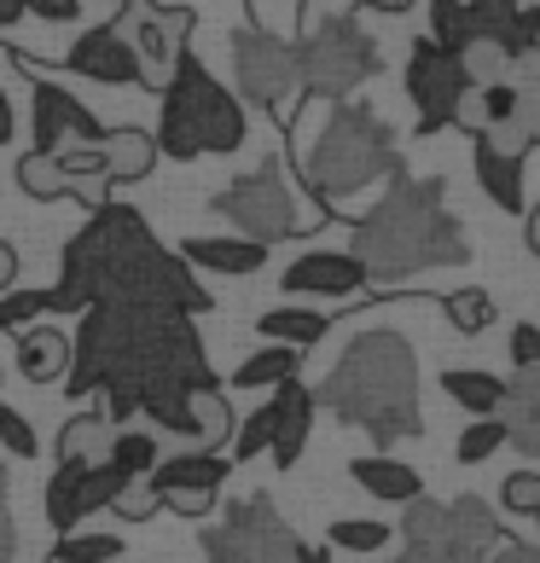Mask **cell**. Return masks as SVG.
I'll return each instance as SVG.
<instances>
[{"label":"cell","instance_id":"55","mask_svg":"<svg viewBox=\"0 0 540 563\" xmlns=\"http://www.w3.org/2000/svg\"><path fill=\"white\" fill-rule=\"evenodd\" d=\"M297 563H331V552L326 547H302V558Z\"/></svg>","mask_w":540,"mask_h":563},{"label":"cell","instance_id":"7","mask_svg":"<svg viewBox=\"0 0 540 563\" xmlns=\"http://www.w3.org/2000/svg\"><path fill=\"white\" fill-rule=\"evenodd\" d=\"M297 88L308 99H331V106H343L349 93L361 88V81L378 76V41H372L355 18H320L315 30H308L297 47Z\"/></svg>","mask_w":540,"mask_h":563},{"label":"cell","instance_id":"9","mask_svg":"<svg viewBox=\"0 0 540 563\" xmlns=\"http://www.w3.org/2000/svg\"><path fill=\"white\" fill-rule=\"evenodd\" d=\"M210 203H216V216L233 221L239 239H251V244H279L290 233H308L297 198H290V186L279 175V163H262L256 175H239L233 186H221Z\"/></svg>","mask_w":540,"mask_h":563},{"label":"cell","instance_id":"41","mask_svg":"<svg viewBox=\"0 0 540 563\" xmlns=\"http://www.w3.org/2000/svg\"><path fill=\"white\" fill-rule=\"evenodd\" d=\"M465 18H471V35H488V41H500V47H506L517 0H465Z\"/></svg>","mask_w":540,"mask_h":563},{"label":"cell","instance_id":"12","mask_svg":"<svg viewBox=\"0 0 540 563\" xmlns=\"http://www.w3.org/2000/svg\"><path fill=\"white\" fill-rule=\"evenodd\" d=\"M465 88H471V76L460 65V53H442L430 35L412 41V53H407V99L419 106V134L448 129Z\"/></svg>","mask_w":540,"mask_h":563},{"label":"cell","instance_id":"40","mask_svg":"<svg viewBox=\"0 0 540 563\" xmlns=\"http://www.w3.org/2000/svg\"><path fill=\"white\" fill-rule=\"evenodd\" d=\"M500 506H506V517H529V523H540V471H511L500 483Z\"/></svg>","mask_w":540,"mask_h":563},{"label":"cell","instance_id":"22","mask_svg":"<svg viewBox=\"0 0 540 563\" xmlns=\"http://www.w3.org/2000/svg\"><path fill=\"white\" fill-rule=\"evenodd\" d=\"M99 152H106V180H111V186L145 180V175L157 169V140L145 134V129H111Z\"/></svg>","mask_w":540,"mask_h":563},{"label":"cell","instance_id":"1","mask_svg":"<svg viewBox=\"0 0 540 563\" xmlns=\"http://www.w3.org/2000/svg\"><path fill=\"white\" fill-rule=\"evenodd\" d=\"M81 308H152V314H203L210 297L192 279V267L169 256L152 227L122 203H99L93 221L65 244L53 285V314Z\"/></svg>","mask_w":540,"mask_h":563},{"label":"cell","instance_id":"3","mask_svg":"<svg viewBox=\"0 0 540 563\" xmlns=\"http://www.w3.org/2000/svg\"><path fill=\"white\" fill-rule=\"evenodd\" d=\"M326 412H338L343 424L372 435V448H396L407 435H419V354L401 331H361L355 343L338 354V366L326 372L315 389Z\"/></svg>","mask_w":540,"mask_h":563},{"label":"cell","instance_id":"16","mask_svg":"<svg viewBox=\"0 0 540 563\" xmlns=\"http://www.w3.org/2000/svg\"><path fill=\"white\" fill-rule=\"evenodd\" d=\"M227 471H233V459L203 453V448H180V453L157 459L152 476H145V488L157 494V506H163V499H175V494H221Z\"/></svg>","mask_w":540,"mask_h":563},{"label":"cell","instance_id":"35","mask_svg":"<svg viewBox=\"0 0 540 563\" xmlns=\"http://www.w3.org/2000/svg\"><path fill=\"white\" fill-rule=\"evenodd\" d=\"M430 41H436L442 53H465V47H471L465 0H430Z\"/></svg>","mask_w":540,"mask_h":563},{"label":"cell","instance_id":"15","mask_svg":"<svg viewBox=\"0 0 540 563\" xmlns=\"http://www.w3.org/2000/svg\"><path fill=\"white\" fill-rule=\"evenodd\" d=\"M279 285L290 297H355L366 285V267L349 250H308L279 274Z\"/></svg>","mask_w":540,"mask_h":563},{"label":"cell","instance_id":"8","mask_svg":"<svg viewBox=\"0 0 540 563\" xmlns=\"http://www.w3.org/2000/svg\"><path fill=\"white\" fill-rule=\"evenodd\" d=\"M297 558H302V540L274 511L267 494L227 499L221 523L203 529V563H297Z\"/></svg>","mask_w":540,"mask_h":563},{"label":"cell","instance_id":"30","mask_svg":"<svg viewBox=\"0 0 540 563\" xmlns=\"http://www.w3.org/2000/svg\"><path fill=\"white\" fill-rule=\"evenodd\" d=\"M106 448H111V424L99 419V412H76V419L58 430V459H106Z\"/></svg>","mask_w":540,"mask_h":563},{"label":"cell","instance_id":"43","mask_svg":"<svg viewBox=\"0 0 540 563\" xmlns=\"http://www.w3.org/2000/svg\"><path fill=\"white\" fill-rule=\"evenodd\" d=\"M506 81H511L517 93H540V41H535V47H524V53H511Z\"/></svg>","mask_w":540,"mask_h":563},{"label":"cell","instance_id":"18","mask_svg":"<svg viewBox=\"0 0 540 563\" xmlns=\"http://www.w3.org/2000/svg\"><path fill=\"white\" fill-rule=\"evenodd\" d=\"M274 401H279V424H274V465L279 471H290L302 459V448H308V430H315V389H302L297 378H285L279 389H274Z\"/></svg>","mask_w":540,"mask_h":563},{"label":"cell","instance_id":"20","mask_svg":"<svg viewBox=\"0 0 540 563\" xmlns=\"http://www.w3.org/2000/svg\"><path fill=\"white\" fill-rule=\"evenodd\" d=\"M180 262L198 267V274H227V279H244L267 262V244L251 239H186L180 244Z\"/></svg>","mask_w":540,"mask_h":563},{"label":"cell","instance_id":"52","mask_svg":"<svg viewBox=\"0 0 540 563\" xmlns=\"http://www.w3.org/2000/svg\"><path fill=\"white\" fill-rule=\"evenodd\" d=\"M366 12H389V18H401V12H412V0H361Z\"/></svg>","mask_w":540,"mask_h":563},{"label":"cell","instance_id":"47","mask_svg":"<svg viewBox=\"0 0 540 563\" xmlns=\"http://www.w3.org/2000/svg\"><path fill=\"white\" fill-rule=\"evenodd\" d=\"M511 366H540V331L535 325L511 331Z\"/></svg>","mask_w":540,"mask_h":563},{"label":"cell","instance_id":"10","mask_svg":"<svg viewBox=\"0 0 540 563\" xmlns=\"http://www.w3.org/2000/svg\"><path fill=\"white\" fill-rule=\"evenodd\" d=\"M122 7L129 12H122L117 24H122V35H129V47L140 58V88L163 93L175 65L186 58V35H192L198 18L186 7H152V0H122Z\"/></svg>","mask_w":540,"mask_h":563},{"label":"cell","instance_id":"19","mask_svg":"<svg viewBox=\"0 0 540 563\" xmlns=\"http://www.w3.org/2000/svg\"><path fill=\"white\" fill-rule=\"evenodd\" d=\"M12 343H18V372L30 384H58L70 372V338L58 325H24L12 331Z\"/></svg>","mask_w":540,"mask_h":563},{"label":"cell","instance_id":"26","mask_svg":"<svg viewBox=\"0 0 540 563\" xmlns=\"http://www.w3.org/2000/svg\"><path fill=\"white\" fill-rule=\"evenodd\" d=\"M476 186H483L488 203H500L506 216H524V163L500 157L483 140H476Z\"/></svg>","mask_w":540,"mask_h":563},{"label":"cell","instance_id":"14","mask_svg":"<svg viewBox=\"0 0 540 563\" xmlns=\"http://www.w3.org/2000/svg\"><path fill=\"white\" fill-rule=\"evenodd\" d=\"M65 70L99 81V88H140V58H134V47H129V35H122L117 18L111 24H93L88 35L76 41V47L65 53Z\"/></svg>","mask_w":540,"mask_h":563},{"label":"cell","instance_id":"11","mask_svg":"<svg viewBox=\"0 0 540 563\" xmlns=\"http://www.w3.org/2000/svg\"><path fill=\"white\" fill-rule=\"evenodd\" d=\"M233 81H239V99H251L262 111H285V99L297 93L290 41L267 30H233Z\"/></svg>","mask_w":540,"mask_h":563},{"label":"cell","instance_id":"56","mask_svg":"<svg viewBox=\"0 0 540 563\" xmlns=\"http://www.w3.org/2000/svg\"><path fill=\"white\" fill-rule=\"evenodd\" d=\"M529 250H535V256H540V210L529 216Z\"/></svg>","mask_w":540,"mask_h":563},{"label":"cell","instance_id":"46","mask_svg":"<svg viewBox=\"0 0 540 563\" xmlns=\"http://www.w3.org/2000/svg\"><path fill=\"white\" fill-rule=\"evenodd\" d=\"M18 552V529H12V483H7V471H0V563H12Z\"/></svg>","mask_w":540,"mask_h":563},{"label":"cell","instance_id":"28","mask_svg":"<svg viewBox=\"0 0 540 563\" xmlns=\"http://www.w3.org/2000/svg\"><path fill=\"white\" fill-rule=\"evenodd\" d=\"M302 354L285 349V343H267L256 354H244V361L233 366V389H279L285 378H297Z\"/></svg>","mask_w":540,"mask_h":563},{"label":"cell","instance_id":"34","mask_svg":"<svg viewBox=\"0 0 540 563\" xmlns=\"http://www.w3.org/2000/svg\"><path fill=\"white\" fill-rule=\"evenodd\" d=\"M442 308H448V320H453V331H460V338H483V331L500 320V314H494V297H488V290H453Z\"/></svg>","mask_w":540,"mask_h":563},{"label":"cell","instance_id":"36","mask_svg":"<svg viewBox=\"0 0 540 563\" xmlns=\"http://www.w3.org/2000/svg\"><path fill=\"white\" fill-rule=\"evenodd\" d=\"M274 424H279V401L267 395V401H262L251 419L239 424V435H233V465H239V459H262L267 448H274Z\"/></svg>","mask_w":540,"mask_h":563},{"label":"cell","instance_id":"49","mask_svg":"<svg viewBox=\"0 0 540 563\" xmlns=\"http://www.w3.org/2000/svg\"><path fill=\"white\" fill-rule=\"evenodd\" d=\"M163 511H175V517H210L216 511V494H175V499H163Z\"/></svg>","mask_w":540,"mask_h":563},{"label":"cell","instance_id":"27","mask_svg":"<svg viewBox=\"0 0 540 563\" xmlns=\"http://www.w3.org/2000/svg\"><path fill=\"white\" fill-rule=\"evenodd\" d=\"M256 331L267 343H285V349H315L326 331H331V314H320V308H267V314L256 320Z\"/></svg>","mask_w":540,"mask_h":563},{"label":"cell","instance_id":"21","mask_svg":"<svg viewBox=\"0 0 540 563\" xmlns=\"http://www.w3.org/2000/svg\"><path fill=\"white\" fill-rule=\"evenodd\" d=\"M349 476L372 494V499H384V506H407V499H419L425 483H419V471L401 465V459H384V453H372V459H349Z\"/></svg>","mask_w":540,"mask_h":563},{"label":"cell","instance_id":"50","mask_svg":"<svg viewBox=\"0 0 540 563\" xmlns=\"http://www.w3.org/2000/svg\"><path fill=\"white\" fill-rule=\"evenodd\" d=\"M488 563H540V547H529V540H500L488 552Z\"/></svg>","mask_w":540,"mask_h":563},{"label":"cell","instance_id":"42","mask_svg":"<svg viewBox=\"0 0 540 563\" xmlns=\"http://www.w3.org/2000/svg\"><path fill=\"white\" fill-rule=\"evenodd\" d=\"M0 448H7L12 459H35L41 453V435H35V424L18 407H0Z\"/></svg>","mask_w":540,"mask_h":563},{"label":"cell","instance_id":"25","mask_svg":"<svg viewBox=\"0 0 540 563\" xmlns=\"http://www.w3.org/2000/svg\"><path fill=\"white\" fill-rule=\"evenodd\" d=\"M511 111H517V88H511V81H494V88H465L460 106H453V129L488 134V129H500V122H511Z\"/></svg>","mask_w":540,"mask_h":563},{"label":"cell","instance_id":"5","mask_svg":"<svg viewBox=\"0 0 540 563\" xmlns=\"http://www.w3.org/2000/svg\"><path fill=\"white\" fill-rule=\"evenodd\" d=\"M384 175H401V152H396L389 122L366 106H349V99L331 106L320 134L302 152V180L315 186V198H326V203L355 198L361 186L384 180Z\"/></svg>","mask_w":540,"mask_h":563},{"label":"cell","instance_id":"33","mask_svg":"<svg viewBox=\"0 0 540 563\" xmlns=\"http://www.w3.org/2000/svg\"><path fill=\"white\" fill-rule=\"evenodd\" d=\"M460 65L471 76V88H494V81H506L511 53L500 47V41H488V35H471V47L460 53Z\"/></svg>","mask_w":540,"mask_h":563},{"label":"cell","instance_id":"45","mask_svg":"<svg viewBox=\"0 0 540 563\" xmlns=\"http://www.w3.org/2000/svg\"><path fill=\"white\" fill-rule=\"evenodd\" d=\"M111 511H117V517H129V523H140V517H152V511H163V506H157V494L145 488V483H134V488L122 494V499H117Z\"/></svg>","mask_w":540,"mask_h":563},{"label":"cell","instance_id":"4","mask_svg":"<svg viewBox=\"0 0 540 563\" xmlns=\"http://www.w3.org/2000/svg\"><path fill=\"white\" fill-rule=\"evenodd\" d=\"M251 122H244L239 93H227L221 81L198 65L192 53L175 65L169 88H163V111H157V152L175 157V163H192V157H227L239 152Z\"/></svg>","mask_w":540,"mask_h":563},{"label":"cell","instance_id":"37","mask_svg":"<svg viewBox=\"0 0 540 563\" xmlns=\"http://www.w3.org/2000/svg\"><path fill=\"white\" fill-rule=\"evenodd\" d=\"M326 540H331L338 552H384V547H389V529L372 523V517H338Z\"/></svg>","mask_w":540,"mask_h":563},{"label":"cell","instance_id":"44","mask_svg":"<svg viewBox=\"0 0 540 563\" xmlns=\"http://www.w3.org/2000/svg\"><path fill=\"white\" fill-rule=\"evenodd\" d=\"M535 41H540V7H517L511 30H506V53H524Z\"/></svg>","mask_w":540,"mask_h":563},{"label":"cell","instance_id":"24","mask_svg":"<svg viewBox=\"0 0 540 563\" xmlns=\"http://www.w3.org/2000/svg\"><path fill=\"white\" fill-rule=\"evenodd\" d=\"M81 476H88V459H58L53 476H47V494H41V511H47V523L58 534H70L81 517Z\"/></svg>","mask_w":540,"mask_h":563},{"label":"cell","instance_id":"29","mask_svg":"<svg viewBox=\"0 0 540 563\" xmlns=\"http://www.w3.org/2000/svg\"><path fill=\"white\" fill-rule=\"evenodd\" d=\"M157 459H163V453H157V435H152V430H117L111 448H106V465L122 471L129 483H145Z\"/></svg>","mask_w":540,"mask_h":563},{"label":"cell","instance_id":"31","mask_svg":"<svg viewBox=\"0 0 540 563\" xmlns=\"http://www.w3.org/2000/svg\"><path fill=\"white\" fill-rule=\"evenodd\" d=\"M12 180L24 186L30 198H41V203H53V198H65V192H70L65 169H58L47 152H24V157H18V169H12Z\"/></svg>","mask_w":540,"mask_h":563},{"label":"cell","instance_id":"57","mask_svg":"<svg viewBox=\"0 0 540 563\" xmlns=\"http://www.w3.org/2000/svg\"><path fill=\"white\" fill-rule=\"evenodd\" d=\"M302 7H308V0H302Z\"/></svg>","mask_w":540,"mask_h":563},{"label":"cell","instance_id":"48","mask_svg":"<svg viewBox=\"0 0 540 563\" xmlns=\"http://www.w3.org/2000/svg\"><path fill=\"white\" fill-rule=\"evenodd\" d=\"M511 122L529 134V145H540V93H517V111H511Z\"/></svg>","mask_w":540,"mask_h":563},{"label":"cell","instance_id":"51","mask_svg":"<svg viewBox=\"0 0 540 563\" xmlns=\"http://www.w3.org/2000/svg\"><path fill=\"white\" fill-rule=\"evenodd\" d=\"M18 285V250L0 239V297H7V290Z\"/></svg>","mask_w":540,"mask_h":563},{"label":"cell","instance_id":"17","mask_svg":"<svg viewBox=\"0 0 540 563\" xmlns=\"http://www.w3.org/2000/svg\"><path fill=\"white\" fill-rule=\"evenodd\" d=\"M506 442L517 453H529L540 459V366H511V378H506Z\"/></svg>","mask_w":540,"mask_h":563},{"label":"cell","instance_id":"2","mask_svg":"<svg viewBox=\"0 0 540 563\" xmlns=\"http://www.w3.org/2000/svg\"><path fill=\"white\" fill-rule=\"evenodd\" d=\"M366 279H407L425 267H465L471 239L460 216L448 210V186L442 180H412L389 175V192L355 221V250H349Z\"/></svg>","mask_w":540,"mask_h":563},{"label":"cell","instance_id":"6","mask_svg":"<svg viewBox=\"0 0 540 563\" xmlns=\"http://www.w3.org/2000/svg\"><path fill=\"white\" fill-rule=\"evenodd\" d=\"M407 552L401 563H488V552L500 547V511L476 494L460 499H407L401 517Z\"/></svg>","mask_w":540,"mask_h":563},{"label":"cell","instance_id":"23","mask_svg":"<svg viewBox=\"0 0 540 563\" xmlns=\"http://www.w3.org/2000/svg\"><path fill=\"white\" fill-rule=\"evenodd\" d=\"M442 389L460 412H471V419H494L500 401H506V378H494V372H483V366H448Z\"/></svg>","mask_w":540,"mask_h":563},{"label":"cell","instance_id":"54","mask_svg":"<svg viewBox=\"0 0 540 563\" xmlns=\"http://www.w3.org/2000/svg\"><path fill=\"white\" fill-rule=\"evenodd\" d=\"M0 140H12V106H7V93H0Z\"/></svg>","mask_w":540,"mask_h":563},{"label":"cell","instance_id":"38","mask_svg":"<svg viewBox=\"0 0 540 563\" xmlns=\"http://www.w3.org/2000/svg\"><path fill=\"white\" fill-rule=\"evenodd\" d=\"M506 448V424L500 419H476L460 442H453V459H460V465H483V459H494Z\"/></svg>","mask_w":540,"mask_h":563},{"label":"cell","instance_id":"32","mask_svg":"<svg viewBox=\"0 0 540 563\" xmlns=\"http://www.w3.org/2000/svg\"><path fill=\"white\" fill-rule=\"evenodd\" d=\"M122 552V534H81V529H70V534H58V547H53V563H117Z\"/></svg>","mask_w":540,"mask_h":563},{"label":"cell","instance_id":"39","mask_svg":"<svg viewBox=\"0 0 540 563\" xmlns=\"http://www.w3.org/2000/svg\"><path fill=\"white\" fill-rule=\"evenodd\" d=\"M41 314H53V290H7L0 297V331H24Z\"/></svg>","mask_w":540,"mask_h":563},{"label":"cell","instance_id":"53","mask_svg":"<svg viewBox=\"0 0 540 563\" xmlns=\"http://www.w3.org/2000/svg\"><path fill=\"white\" fill-rule=\"evenodd\" d=\"M24 18V0H0V30H12Z\"/></svg>","mask_w":540,"mask_h":563},{"label":"cell","instance_id":"13","mask_svg":"<svg viewBox=\"0 0 540 563\" xmlns=\"http://www.w3.org/2000/svg\"><path fill=\"white\" fill-rule=\"evenodd\" d=\"M30 99H35V152H58V145H99L111 129L99 122L70 88H58V81L35 76L30 81Z\"/></svg>","mask_w":540,"mask_h":563}]
</instances>
